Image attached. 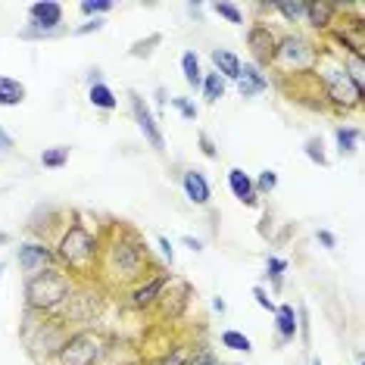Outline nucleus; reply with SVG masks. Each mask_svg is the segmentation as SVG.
Returning <instances> with one entry per match:
<instances>
[{"label": "nucleus", "mask_w": 365, "mask_h": 365, "mask_svg": "<svg viewBox=\"0 0 365 365\" xmlns=\"http://www.w3.org/2000/svg\"><path fill=\"white\" fill-rule=\"evenodd\" d=\"M172 106H175V110L185 115L187 122H197V113H200V110H197V103H190L187 97H172Z\"/></svg>", "instance_id": "nucleus-35"}, {"label": "nucleus", "mask_w": 365, "mask_h": 365, "mask_svg": "<svg viewBox=\"0 0 365 365\" xmlns=\"http://www.w3.org/2000/svg\"><path fill=\"white\" fill-rule=\"evenodd\" d=\"M181 190H185L187 203H194V206H210V200H212V187L200 169H187L185 175H181Z\"/></svg>", "instance_id": "nucleus-14"}, {"label": "nucleus", "mask_w": 365, "mask_h": 365, "mask_svg": "<svg viewBox=\"0 0 365 365\" xmlns=\"http://www.w3.org/2000/svg\"><path fill=\"white\" fill-rule=\"evenodd\" d=\"M210 60H212V66H215L212 72H219V76L225 78V81H237V76H240V56H237L235 51L215 47V51L210 53Z\"/></svg>", "instance_id": "nucleus-19"}, {"label": "nucleus", "mask_w": 365, "mask_h": 365, "mask_svg": "<svg viewBox=\"0 0 365 365\" xmlns=\"http://www.w3.org/2000/svg\"><path fill=\"white\" fill-rule=\"evenodd\" d=\"M72 290H76L72 275L53 265V269H44V272H38V275H31L26 281V303H29L31 312L53 315L69 303Z\"/></svg>", "instance_id": "nucleus-4"}, {"label": "nucleus", "mask_w": 365, "mask_h": 365, "mask_svg": "<svg viewBox=\"0 0 365 365\" xmlns=\"http://www.w3.org/2000/svg\"><path fill=\"white\" fill-rule=\"evenodd\" d=\"M253 187H256V194L259 197H269L272 190L278 187V172H272V169L259 172V178H253Z\"/></svg>", "instance_id": "nucleus-32"}, {"label": "nucleus", "mask_w": 365, "mask_h": 365, "mask_svg": "<svg viewBox=\"0 0 365 365\" xmlns=\"http://www.w3.org/2000/svg\"><path fill=\"white\" fill-rule=\"evenodd\" d=\"M16 262L26 272V278H31L44 269H53L56 253L47 244H41V240H26V244H19V250H16Z\"/></svg>", "instance_id": "nucleus-11"}, {"label": "nucleus", "mask_w": 365, "mask_h": 365, "mask_svg": "<svg viewBox=\"0 0 365 365\" xmlns=\"http://www.w3.org/2000/svg\"><path fill=\"white\" fill-rule=\"evenodd\" d=\"M269 76L259 69V66H253V63H240V76L235 81V88H237V94L240 97H256V94H262V91H269Z\"/></svg>", "instance_id": "nucleus-15"}, {"label": "nucleus", "mask_w": 365, "mask_h": 365, "mask_svg": "<svg viewBox=\"0 0 365 365\" xmlns=\"http://www.w3.org/2000/svg\"><path fill=\"white\" fill-rule=\"evenodd\" d=\"M315 237H319V244L325 247V250H334V247H337V237L331 235L328 228H319V231H315Z\"/></svg>", "instance_id": "nucleus-40"}, {"label": "nucleus", "mask_w": 365, "mask_h": 365, "mask_svg": "<svg viewBox=\"0 0 365 365\" xmlns=\"http://www.w3.org/2000/svg\"><path fill=\"white\" fill-rule=\"evenodd\" d=\"M56 259L69 269V275L91 278L97 272V262H101V240L91 235L81 222H72V225L60 235Z\"/></svg>", "instance_id": "nucleus-3"}, {"label": "nucleus", "mask_w": 365, "mask_h": 365, "mask_svg": "<svg viewBox=\"0 0 365 365\" xmlns=\"http://www.w3.org/2000/svg\"><path fill=\"white\" fill-rule=\"evenodd\" d=\"M187 365H222V362L212 356V350H206V346H194L190 356H187Z\"/></svg>", "instance_id": "nucleus-34"}, {"label": "nucleus", "mask_w": 365, "mask_h": 365, "mask_svg": "<svg viewBox=\"0 0 365 365\" xmlns=\"http://www.w3.org/2000/svg\"><path fill=\"white\" fill-rule=\"evenodd\" d=\"M181 244H185L190 253H203V240H200V237H190V235H185V237H181Z\"/></svg>", "instance_id": "nucleus-41"}, {"label": "nucleus", "mask_w": 365, "mask_h": 365, "mask_svg": "<svg viewBox=\"0 0 365 365\" xmlns=\"http://www.w3.org/2000/svg\"><path fill=\"white\" fill-rule=\"evenodd\" d=\"M13 150V138L4 131V125H0V153H10Z\"/></svg>", "instance_id": "nucleus-42"}, {"label": "nucleus", "mask_w": 365, "mask_h": 365, "mask_svg": "<svg viewBox=\"0 0 365 365\" xmlns=\"http://www.w3.org/2000/svg\"><path fill=\"white\" fill-rule=\"evenodd\" d=\"M4 269H6V265H4V262H0V275H4Z\"/></svg>", "instance_id": "nucleus-48"}, {"label": "nucleus", "mask_w": 365, "mask_h": 365, "mask_svg": "<svg viewBox=\"0 0 365 365\" xmlns=\"http://www.w3.org/2000/svg\"><path fill=\"white\" fill-rule=\"evenodd\" d=\"M103 26H106L103 19H88L85 26L72 29V35H76V38H85V35H94V31H103Z\"/></svg>", "instance_id": "nucleus-37"}, {"label": "nucleus", "mask_w": 365, "mask_h": 365, "mask_svg": "<svg viewBox=\"0 0 365 365\" xmlns=\"http://www.w3.org/2000/svg\"><path fill=\"white\" fill-rule=\"evenodd\" d=\"M66 163H69V147H63V144L44 147V153H41V165L44 169H63Z\"/></svg>", "instance_id": "nucleus-27"}, {"label": "nucleus", "mask_w": 365, "mask_h": 365, "mask_svg": "<svg viewBox=\"0 0 365 365\" xmlns=\"http://www.w3.org/2000/svg\"><path fill=\"white\" fill-rule=\"evenodd\" d=\"M106 344H110V340H106L101 331H91V328L72 331V334L63 340L60 350H56L51 365H101Z\"/></svg>", "instance_id": "nucleus-5"}, {"label": "nucleus", "mask_w": 365, "mask_h": 365, "mask_svg": "<svg viewBox=\"0 0 365 365\" xmlns=\"http://www.w3.org/2000/svg\"><path fill=\"white\" fill-rule=\"evenodd\" d=\"M247 47H250V53H253V66L262 69V66H272V60H275L278 38L265 22H259V26H253L247 31Z\"/></svg>", "instance_id": "nucleus-13"}, {"label": "nucleus", "mask_w": 365, "mask_h": 365, "mask_svg": "<svg viewBox=\"0 0 365 365\" xmlns=\"http://www.w3.org/2000/svg\"><path fill=\"white\" fill-rule=\"evenodd\" d=\"M269 10H275L278 16H284L287 22H303L306 19V4H300V0H294V4H272Z\"/></svg>", "instance_id": "nucleus-30"}, {"label": "nucleus", "mask_w": 365, "mask_h": 365, "mask_svg": "<svg viewBox=\"0 0 365 365\" xmlns=\"http://www.w3.org/2000/svg\"><path fill=\"white\" fill-rule=\"evenodd\" d=\"M187 13H190V16H200L203 6H200V4H187Z\"/></svg>", "instance_id": "nucleus-44"}, {"label": "nucleus", "mask_w": 365, "mask_h": 365, "mask_svg": "<svg viewBox=\"0 0 365 365\" xmlns=\"http://www.w3.org/2000/svg\"><path fill=\"white\" fill-rule=\"evenodd\" d=\"M272 315H275V334H278V344H294L297 334H300V319H297L294 303H278Z\"/></svg>", "instance_id": "nucleus-16"}, {"label": "nucleus", "mask_w": 365, "mask_h": 365, "mask_svg": "<svg viewBox=\"0 0 365 365\" xmlns=\"http://www.w3.org/2000/svg\"><path fill=\"white\" fill-rule=\"evenodd\" d=\"M190 297H194V287H190V281L185 278H178V275H169V281H165V287H163V294H160V309H163V319H178L181 312L187 309V303H190Z\"/></svg>", "instance_id": "nucleus-10"}, {"label": "nucleus", "mask_w": 365, "mask_h": 365, "mask_svg": "<svg viewBox=\"0 0 365 365\" xmlns=\"http://www.w3.org/2000/svg\"><path fill=\"white\" fill-rule=\"evenodd\" d=\"M128 103H131V115H135V122H138L144 140L153 147L156 153H163L165 150V138H163V128H160V122H156L153 110L147 106V101L138 94V91H131V94H128Z\"/></svg>", "instance_id": "nucleus-8"}, {"label": "nucleus", "mask_w": 365, "mask_h": 365, "mask_svg": "<svg viewBox=\"0 0 365 365\" xmlns=\"http://www.w3.org/2000/svg\"><path fill=\"white\" fill-rule=\"evenodd\" d=\"M334 140H337V153L340 156H353L356 147H359V140H362V131L356 125H337L334 128Z\"/></svg>", "instance_id": "nucleus-24"}, {"label": "nucleus", "mask_w": 365, "mask_h": 365, "mask_svg": "<svg viewBox=\"0 0 365 365\" xmlns=\"http://www.w3.org/2000/svg\"><path fill=\"white\" fill-rule=\"evenodd\" d=\"M197 140H200L203 156H210V160H215V156H219V150H215V144L210 140V135H206V131H200V135H197Z\"/></svg>", "instance_id": "nucleus-39"}, {"label": "nucleus", "mask_w": 365, "mask_h": 365, "mask_svg": "<svg viewBox=\"0 0 365 365\" xmlns=\"http://www.w3.org/2000/svg\"><path fill=\"white\" fill-rule=\"evenodd\" d=\"M181 76H185V85L194 88V91L203 85V66H200V53L197 51L181 53Z\"/></svg>", "instance_id": "nucleus-21"}, {"label": "nucleus", "mask_w": 365, "mask_h": 365, "mask_svg": "<svg viewBox=\"0 0 365 365\" xmlns=\"http://www.w3.org/2000/svg\"><path fill=\"white\" fill-rule=\"evenodd\" d=\"M210 10L219 16V19H225L228 26H244V10L235 6V4H212Z\"/></svg>", "instance_id": "nucleus-29"}, {"label": "nucleus", "mask_w": 365, "mask_h": 365, "mask_svg": "<svg viewBox=\"0 0 365 365\" xmlns=\"http://www.w3.org/2000/svg\"><path fill=\"white\" fill-rule=\"evenodd\" d=\"M115 6L110 0H85V4H78V13L85 16V19H103L106 13H113Z\"/></svg>", "instance_id": "nucleus-28"}, {"label": "nucleus", "mask_w": 365, "mask_h": 365, "mask_svg": "<svg viewBox=\"0 0 365 365\" xmlns=\"http://www.w3.org/2000/svg\"><path fill=\"white\" fill-rule=\"evenodd\" d=\"M26 101V85L19 78L0 76V106H19Z\"/></svg>", "instance_id": "nucleus-22"}, {"label": "nucleus", "mask_w": 365, "mask_h": 365, "mask_svg": "<svg viewBox=\"0 0 365 365\" xmlns=\"http://www.w3.org/2000/svg\"><path fill=\"white\" fill-rule=\"evenodd\" d=\"M156 244H160V253H163V259L165 262H175V247H172V240L169 237H165V235H160V237H156Z\"/></svg>", "instance_id": "nucleus-38"}, {"label": "nucleus", "mask_w": 365, "mask_h": 365, "mask_svg": "<svg viewBox=\"0 0 365 365\" xmlns=\"http://www.w3.org/2000/svg\"><path fill=\"white\" fill-rule=\"evenodd\" d=\"M88 101H91L94 110H103V113L119 110V97H115V91L106 85V81H91L88 85Z\"/></svg>", "instance_id": "nucleus-20"}, {"label": "nucleus", "mask_w": 365, "mask_h": 365, "mask_svg": "<svg viewBox=\"0 0 365 365\" xmlns=\"http://www.w3.org/2000/svg\"><path fill=\"white\" fill-rule=\"evenodd\" d=\"M284 272H287V259H281V256H265V278L272 281V290L284 287Z\"/></svg>", "instance_id": "nucleus-26"}, {"label": "nucleus", "mask_w": 365, "mask_h": 365, "mask_svg": "<svg viewBox=\"0 0 365 365\" xmlns=\"http://www.w3.org/2000/svg\"><path fill=\"white\" fill-rule=\"evenodd\" d=\"M200 91H203V101L210 103V106H215L225 97V91H228V81L219 76V72H203V85H200Z\"/></svg>", "instance_id": "nucleus-23"}, {"label": "nucleus", "mask_w": 365, "mask_h": 365, "mask_svg": "<svg viewBox=\"0 0 365 365\" xmlns=\"http://www.w3.org/2000/svg\"><path fill=\"white\" fill-rule=\"evenodd\" d=\"M4 244H10V235H6V231H0V247Z\"/></svg>", "instance_id": "nucleus-46"}, {"label": "nucleus", "mask_w": 365, "mask_h": 365, "mask_svg": "<svg viewBox=\"0 0 365 365\" xmlns=\"http://www.w3.org/2000/svg\"><path fill=\"white\" fill-rule=\"evenodd\" d=\"M219 344H222V346H228V350H235V353H253V340L247 337L244 331H235V328L222 331Z\"/></svg>", "instance_id": "nucleus-25"}, {"label": "nucleus", "mask_w": 365, "mask_h": 365, "mask_svg": "<svg viewBox=\"0 0 365 365\" xmlns=\"http://www.w3.org/2000/svg\"><path fill=\"white\" fill-rule=\"evenodd\" d=\"M212 309H215V312H225V309H228V303L222 300V297H215V300H212Z\"/></svg>", "instance_id": "nucleus-43"}, {"label": "nucleus", "mask_w": 365, "mask_h": 365, "mask_svg": "<svg viewBox=\"0 0 365 365\" xmlns=\"http://www.w3.org/2000/svg\"><path fill=\"white\" fill-rule=\"evenodd\" d=\"M63 16H66V10H63V4H56V0L31 4V6H29V29L22 31V38L47 41V38H60V35H66Z\"/></svg>", "instance_id": "nucleus-7"}, {"label": "nucleus", "mask_w": 365, "mask_h": 365, "mask_svg": "<svg viewBox=\"0 0 365 365\" xmlns=\"http://www.w3.org/2000/svg\"><path fill=\"white\" fill-rule=\"evenodd\" d=\"M315 78L322 81V91H325V103H331L337 113H350L356 106H362V88L346 76L344 69V56L334 53L331 47L319 51L312 66Z\"/></svg>", "instance_id": "nucleus-2"}, {"label": "nucleus", "mask_w": 365, "mask_h": 365, "mask_svg": "<svg viewBox=\"0 0 365 365\" xmlns=\"http://www.w3.org/2000/svg\"><path fill=\"white\" fill-rule=\"evenodd\" d=\"M315 31H328L334 29L337 22V4H331V0H315V4H306V19Z\"/></svg>", "instance_id": "nucleus-18"}, {"label": "nucleus", "mask_w": 365, "mask_h": 365, "mask_svg": "<svg viewBox=\"0 0 365 365\" xmlns=\"http://www.w3.org/2000/svg\"><path fill=\"white\" fill-rule=\"evenodd\" d=\"M253 300L259 303L265 312H275V306H278V303H275V300H272V297H269V290H265L262 284H256V287H253Z\"/></svg>", "instance_id": "nucleus-36"}, {"label": "nucleus", "mask_w": 365, "mask_h": 365, "mask_svg": "<svg viewBox=\"0 0 365 365\" xmlns=\"http://www.w3.org/2000/svg\"><path fill=\"white\" fill-rule=\"evenodd\" d=\"M165 281H169V272L153 269L147 278H140L138 284H131V290H128V303L135 306V309H153V306L160 303V294H163Z\"/></svg>", "instance_id": "nucleus-12"}, {"label": "nucleus", "mask_w": 365, "mask_h": 365, "mask_svg": "<svg viewBox=\"0 0 365 365\" xmlns=\"http://www.w3.org/2000/svg\"><path fill=\"white\" fill-rule=\"evenodd\" d=\"M228 187H231V194H235L237 203L250 206V210L259 206V194H256V187H253V178L247 175L244 169H228Z\"/></svg>", "instance_id": "nucleus-17"}, {"label": "nucleus", "mask_w": 365, "mask_h": 365, "mask_svg": "<svg viewBox=\"0 0 365 365\" xmlns=\"http://www.w3.org/2000/svg\"><path fill=\"white\" fill-rule=\"evenodd\" d=\"M315 56H319V47L312 41H306L300 35H287L278 41L275 60H272V69L278 76H297V72H309L315 66Z\"/></svg>", "instance_id": "nucleus-6"}, {"label": "nucleus", "mask_w": 365, "mask_h": 365, "mask_svg": "<svg viewBox=\"0 0 365 365\" xmlns=\"http://www.w3.org/2000/svg\"><path fill=\"white\" fill-rule=\"evenodd\" d=\"M147 265H150L147 244L135 231H125V235H115L106 247H101V262H97V269L113 275V281H119V284H128V281L138 284V281L144 278Z\"/></svg>", "instance_id": "nucleus-1"}, {"label": "nucleus", "mask_w": 365, "mask_h": 365, "mask_svg": "<svg viewBox=\"0 0 365 365\" xmlns=\"http://www.w3.org/2000/svg\"><path fill=\"white\" fill-rule=\"evenodd\" d=\"M303 153L309 156L315 165H328V153H325V144H322V138H306Z\"/></svg>", "instance_id": "nucleus-31"}, {"label": "nucleus", "mask_w": 365, "mask_h": 365, "mask_svg": "<svg viewBox=\"0 0 365 365\" xmlns=\"http://www.w3.org/2000/svg\"><path fill=\"white\" fill-rule=\"evenodd\" d=\"M103 297L101 294H91V290H72L69 303L63 306V322H76V325H91V322L101 315Z\"/></svg>", "instance_id": "nucleus-9"}, {"label": "nucleus", "mask_w": 365, "mask_h": 365, "mask_svg": "<svg viewBox=\"0 0 365 365\" xmlns=\"http://www.w3.org/2000/svg\"><path fill=\"white\" fill-rule=\"evenodd\" d=\"M187 356H190V346L175 344V346H169V353L160 359V365H187Z\"/></svg>", "instance_id": "nucleus-33"}, {"label": "nucleus", "mask_w": 365, "mask_h": 365, "mask_svg": "<svg viewBox=\"0 0 365 365\" xmlns=\"http://www.w3.org/2000/svg\"><path fill=\"white\" fill-rule=\"evenodd\" d=\"M309 365H322V359H312V362H309Z\"/></svg>", "instance_id": "nucleus-47"}, {"label": "nucleus", "mask_w": 365, "mask_h": 365, "mask_svg": "<svg viewBox=\"0 0 365 365\" xmlns=\"http://www.w3.org/2000/svg\"><path fill=\"white\" fill-rule=\"evenodd\" d=\"M156 103H160V110L165 106V91L163 88H156Z\"/></svg>", "instance_id": "nucleus-45"}]
</instances>
